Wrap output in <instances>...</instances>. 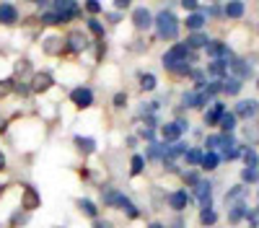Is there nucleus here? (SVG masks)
<instances>
[{
    "instance_id": "nucleus-60",
    "label": "nucleus",
    "mask_w": 259,
    "mask_h": 228,
    "mask_svg": "<svg viewBox=\"0 0 259 228\" xmlns=\"http://www.w3.org/2000/svg\"><path fill=\"white\" fill-rule=\"evenodd\" d=\"M8 130V124H6V119H0V132H6Z\"/></svg>"
},
{
    "instance_id": "nucleus-42",
    "label": "nucleus",
    "mask_w": 259,
    "mask_h": 228,
    "mask_svg": "<svg viewBox=\"0 0 259 228\" xmlns=\"http://www.w3.org/2000/svg\"><path fill=\"white\" fill-rule=\"evenodd\" d=\"M205 148H210V153H212L215 148H221V135H207V140H205Z\"/></svg>"
},
{
    "instance_id": "nucleus-61",
    "label": "nucleus",
    "mask_w": 259,
    "mask_h": 228,
    "mask_svg": "<svg viewBox=\"0 0 259 228\" xmlns=\"http://www.w3.org/2000/svg\"><path fill=\"white\" fill-rule=\"evenodd\" d=\"M3 192H6V184H0V197H3Z\"/></svg>"
},
{
    "instance_id": "nucleus-12",
    "label": "nucleus",
    "mask_w": 259,
    "mask_h": 228,
    "mask_svg": "<svg viewBox=\"0 0 259 228\" xmlns=\"http://www.w3.org/2000/svg\"><path fill=\"white\" fill-rule=\"evenodd\" d=\"M62 50H65V39H62V36H57V34H50V36H45V39H41V52H45V55H52V57H57V55H62Z\"/></svg>"
},
{
    "instance_id": "nucleus-59",
    "label": "nucleus",
    "mask_w": 259,
    "mask_h": 228,
    "mask_svg": "<svg viewBox=\"0 0 259 228\" xmlns=\"http://www.w3.org/2000/svg\"><path fill=\"white\" fill-rule=\"evenodd\" d=\"M148 228H166V225H163V223H158V220H153V223H150Z\"/></svg>"
},
{
    "instance_id": "nucleus-58",
    "label": "nucleus",
    "mask_w": 259,
    "mask_h": 228,
    "mask_svg": "<svg viewBox=\"0 0 259 228\" xmlns=\"http://www.w3.org/2000/svg\"><path fill=\"white\" fill-rule=\"evenodd\" d=\"M127 145H130V148H135V145H138V138L130 135V138H127Z\"/></svg>"
},
{
    "instance_id": "nucleus-17",
    "label": "nucleus",
    "mask_w": 259,
    "mask_h": 228,
    "mask_svg": "<svg viewBox=\"0 0 259 228\" xmlns=\"http://www.w3.org/2000/svg\"><path fill=\"white\" fill-rule=\"evenodd\" d=\"M223 112H226V104H223V101H215L212 107L205 112V124H207V127H215V124L221 122Z\"/></svg>"
},
{
    "instance_id": "nucleus-46",
    "label": "nucleus",
    "mask_w": 259,
    "mask_h": 228,
    "mask_svg": "<svg viewBox=\"0 0 259 228\" xmlns=\"http://www.w3.org/2000/svg\"><path fill=\"white\" fill-rule=\"evenodd\" d=\"M11 91H13V83H11L8 78H6V80H0V96H8Z\"/></svg>"
},
{
    "instance_id": "nucleus-8",
    "label": "nucleus",
    "mask_w": 259,
    "mask_h": 228,
    "mask_svg": "<svg viewBox=\"0 0 259 228\" xmlns=\"http://www.w3.org/2000/svg\"><path fill=\"white\" fill-rule=\"evenodd\" d=\"M127 200H130V197H127L124 192L114 190V187H101V202H104L106 207H122Z\"/></svg>"
},
{
    "instance_id": "nucleus-50",
    "label": "nucleus",
    "mask_w": 259,
    "mask_h": 228,
    "mask_svg": "<svg viewBox=\"0 0 259 228\" xmlns=\"http://www.w3.org/2000/svg\"><path fill=\"white\" fill-rule=\"evenodd\" d=\"M83 8L89 11V13H101V3H85Z\"/></svg>"
},
{
    "instance_id": "nucleus-31",
    "label": "nucleus",
    "mask_w": 259,
    "mask_h": 228,
    "mask_svg": "<svg viewBox=\"0 0 259 228\" xmlns=\"http://www.w3.org/2000/svg\"><path fill=\"white\" fill-rule=\"evenodd\" d=\"M215 223H218V213H215L212 207H207V210H200V225L210 228V225H215Z\"/></svg>"
},
{
    "instance_id": "nucleus-49",
    "label": "nucleus",
    "mask_w": 259,
    "mask_h": 228,
    "mask_svg": "<svg viewBox=\"0 0 259 228\" xmlns=\"http://www.w3.org/2000/svg\"><path fill=\"white\" fill-rule=\"evenodd\" d=\"M140 138H143V140H148V143H153L156 132H153V130H145V127H143V130H140Z\"/></svg>"
},
{
    "instance_id": "nucleus-36",
    "label": "nucleus",
    "mask_w": 259,
    "mask_h": 228,
    "mask_svg": "<svg viewBox=\"0 0 259 228\" xmlns=\"http://www.w3.org/2000/svg\"><path fill=\"white\" fill-rule=\"evenodd\" d=\"M41 24H47V26H57V24H62V21H60V16L52 11V8H47V13H41Z\"/></svg>"
},
{
    "instance_id": "nucleus-6",
    "label": "nucleus",
    "mask_w": 259,
    "mask_h": 228,
    "mask_svg": "<svg viewBox=\"0 0 259 228\" xmlns=\"http://www.w3.org/2000/svg\"><path fill=\"white\" fill-rule=\"evenodd\" d=\"M29 86H31L34 94H47V91L55 86V78H52V73H47V70H39V73L31 75Z\"/></svg>"
},
{
    "instance_id": "nucleus-2",
    "label": "nucleus",
    "mask_w": 259,
    "mask_h": 228,
    "mask_svg": "<svg viewBox=\"0 0 259 228\" xmlns=\"http://www.w3.org/2000/svg\"><path fill=\"white\" fill-rule=\"evenodd\" d=\"M153 24H156L158 39H163V41H174L179 36V18L171 13V11H161L153 18Z\"/></svg>"
},
{
    "instance_id": "nucleus-5",
    "label": "nucleus",
    "mask_w": 259,
    "mask_h": 228,
    "mask_svg": "<svg viewBox=\"0 0 259 228\" xmlns=\"http://www.w3.org/2000/svg\"><path fill=\"white\" fill-rule=\"evenodd\" d=\"M50 8H52V11L60 16V21H62V24H68V21L78 18V13H80L78 3H73V0H62V3H50Z\"/></svg>"
},
{
    "instance_id": "nucleus-13",
    "label": "nucleus",
    "mask_w": 259,
    "mask_h": 228,
    "mask_svg": "<svg viewBox=\"0 0 259 228\" xmlns=\"http://www.w3.org/2000/svg\"><path fill=\"white\" fill-rule=\"evenodd\" d=\"M228 68L236 73L233 78H236V80H241V83L249 80V75H251V65H249L244 57H231V60H228Z\"/></svg>"
},
{
    "instance_id": "nucleus-28",
    "label": "nucleus",
    "mask_w": 259,
    "mask_h": 228,
    "mask_svg": "<svg viewBox=\"0 0 259 228\" xmlns=\"http://www.w3.org/2000/svg\"><path fill=\"white\" fill-rule=\"evenodd\" d=\"M207 73L215 75L218 80L228 78V75H226V73H228V62H207Z\"/></svg>"
},
{
    "instance_id": "nucleus-11",
    "label": "nucleus",
    "mask_w": 259,
    "mask_h": 228,
    "mask_svg": "<svg viewBox=\"0 0 259 228\" xmlns=\"http://www.w3.org/2000/svg\"><path fill=\"white\" fill-rule=\"evenodd\" d=\"M166 202H168V207H171V210L182 213L184 207H189V205H192V195H189L187 190H177V192H171V195L166 197Z\"/></svg>"
},
{
    "instance_id": "nucleus-45",
    "label": "nucleus",
    "mask_w": 259,
    "mask_h": 228,
    "mask_svg": "<svg viewBox=\"0 0 259 228\" xmlns=\"http://www.w3.org/2000/svg\"><path fill=\"white\" fill-rule=\"evenodd\" d=\"M124 107H127V94L119 91V94L114 96V109H124Z\"/></svg>"
},
{
    "instance_id": "nucleus-21",
    "label": "nucleus",
    "mask_w": 259,
    "mask_h": 228,
    "mask_svg": "<svg viewBox=\"0 0 259 228\" xmlns=\"http://www.w3.org/2000/svg\"><path fill=\"white\" fill-rule=\"evenodd\" d=\"M207 41H210V36L202 34V31H197V34H189L184 44H187V50L192 52V50H205V47H207Z\"/></svg>"
},
{
    "instance_id": "nucleus-15",
    "label": "nucleus",
    "mask_w": 259,
    "mask_h": 228,
    "mask_svg": "<svg viewBox=\"0 0 259 228\" xmlns=\"http://www.w3.org/2000/svg\"><path fill=\"white\" fill-rule=\"evenodd\" d=\"M133 26H135L138 31H148L150 26H153V16H150L148 8H135V13H133Z\"/></svg>"
},
{
    "instance_id": "nucleus-10",
    "label": "nucleus",
    "mask_w": 259,
    "mask_h": 228,
    "mask_svg": "<svg viewBox=\"0 0 259 228\" xmlns=\"http://www.w3.org/2000/svg\"><path fill=\"white\" fill-rule=\"evenodd\" d=\"M21 190H24V197H21V207H24V213H31V210H36V207L41 205V197H39V192L34 190L31 184H24Z\"/></svg>"
},
{
    "instance_id": "nucleus-14",
    "label": "nucleus",
    "mask_w": 259,
    "mask_h": 228,
    "mask_svg": "<svg viewBox=\"0 0 259 228\" xmlns=\"http://www.w3.org/2000/svg\"><path fill=\"white\" fill-rule=\"evenodd\" d=\"M233 117L236 119H254L256 117V99H244V101H239L236 104V112H233Z\"/></svg>"
},
{
    "instance_id": "nucleus-55",
    "label": "nucleus",
    "mask_w": 259,
    "mask_h": 228,
    "mask_svg": "<svg viewBox=\"0 0 259 228\" xmlns=\"http://www.w3.org/2000/svg\"><path fill=\"white\" fill-rule=\"evenodd\" d=\"M114 8H119V11H127V8H130V3H127V0H117V3H114Z\"/></svg>"
},
{
    "instance_id": "nucleus-1",
    "label": "nucleus",
    "mask_w": 259,
    "mask_h": 228,
    "mask_svg": "<svg viewBox=\"0 0 259 228\" xmlns=\"http://www.w3.org/2000/svg\"><path fill=\"white\" fill-rule=\"evenodd\" d=\"M194 60H197V57L187 50L184 41H177V44L161 57L163 68H166L168 73H174V75H187V73L192 70V62H194Z\"/></svg>"
},
{
    "instance_id": "nucleus-37",
    "label": "nucleus",
    "mask_w": 259,
    "mask_h": 228,
    "mask_svg": "<svg viewBox=\"0 0 259 228\" xmlns=\"http://www.w3.org/2000/svg\"><path fill=\"white\" fill-rule=\"evenodd\" d=\"M122 210H124V215L130 218V220H135V218H140V210L135 207V202L133 200H127L124 205H122Z\"/></svg>"
},
{
    "instance_id": "nucleus-51",
    "label": "nucleus",
    "mask_w": 259,
    "mask_h": 228,
    "mask_svg": "<svg viewBox=\"0 0 259 228\" xmlns=\"http://www.w3.org/2000/svg\"><path fill=\"white\" fill-rule=\"evenodd\" d=\"M6 169H8V156L0 151V171H6Z\"/></svg>"
},
{
    "instance_id": "nucleus-40",
    "label": "nucleus",
    "mask_w": 259,
    "mask_h": 228,
    "mask_svg": "<svg viewBox=\"0 0 259 228\" xmlns=\"http://www.w3.org/2000/svg\"><path fill=\"white\" fill-rule=\"evenodd\" d=\"M244 161H246V169H256V151L244 148Z\"/></svg>"
},
{
    "instance_id": "nucleus-41",
    "label": "nucleus",
    "mask_w": 259,
    "mask_h": 228,
    "mask_svg": "<svg viewBox=\"0 0 259 228\" xmlns=\"http://www.w3.org/2000/svg\"><path fill=\"white\" fill-rule=\"evenodd\" d=\"M241 179H244V187L256 184V169H244V171H241Z\"/></svg>"
},
{
    "instance_id": "nucleus-33",
    "label": "nucleus",
    "mask_w": 259,
    "mask_h": 228,
    "mask_svg": "<svg viewBox=\"0 0 259 228\" xmlns=\"http://www.w3.org/2000/svg\"><path fill=\"white\" fill-rule=\"evenodd\" d=\"M156 86H158V80L153 73H140V88L143 91H153Z\"/></svg>"
},
{
    "instance_id": "nucleus-25",
    "label": "nucleus",
    "mask_w": 259,
    "mask_h": 228,
    "mask_svg": "<svg viewBox=\"0 0 259 228\" xmlns=\"http://www.w3.org/2000/svg\"><path fill=\"white\" fill-rule=\"evenodd\" d=\"M241 86H244V83L236 80V78H223V80H221V91H223L226 96H236V94L241 91Z\"/></svg>"
},
{
    "instance_id": "nucleus-18",
    "label": "nucleus",
    "mask_w": 259,
    "mask_h": 228,
    "mask_svg": "<svg viewBox=\"0 0 259 228\" xmlns=\"http://www.w3.org/2000/svg\"><path fill=\"white\" fill-rule=\"evenodd\" d=\"M205 24H207V16H205V13H192V16H187V21H184V26H187L192 34L202 31Z\"/></svg>"
},
{
    "instance_id": "nucleus-7",
    "label": "nucleus",
    "mask_w": 259,
    "mask_h": 228,
    "mask_svg": "<svg viewBox=\"0 0 259 228\" xmlns=\"http://www.w3.org/2000/svg\"><path fill=\"white\" fill-rule=\"evenodd\" d=\"M70 101H73V107H78V109H89L94 104V91L89 86H78V88L70 91Z\"/></svg>"
},
{
    "instance_id": "nucleus-38",
    "label": "nucleus",
    "mask_w": 259,
    "mask_h": 228,
    "mask_svg": "<svg viewBox=\"0 0 259 228\" xmlns=\"http://www.w3.org/2000/svg\"><path fill=\"white\" fill-rule=\"evenodd\" d=\"M182 176H184V184H189V187H192V190H194V187H197V181H200V171H194V169H189V171H184Z\"/></svg>"
},
{
    "instance_id": "nucleus-56",
    "label": "nucleus",
    "mask_w": 259,
    "mask_h": 228,
    "mask_svg": "<svg viewBox=\"0 0 259 228\" xmlns=\"http://www.w3.org/2000/svg\"><path fill=\"white\" fill-rule=\"evenodd\" d=\"M94 228H112V223H109V220H96Z\"/></svg>"
},
{
    "instance_id": "nucleus-30",
    "label": "nucleus",
    "mask_w": 259,
    "mask_h": 228,
    "mask_svg": "<svg viewBox=\"0 0 259 228\" xmlns=\"http://www.w3.org/2000/svg\"><path fill=\"white\" fill-rule=\"evenodd\" d=\"M236 122H239V119L233 117V112H223V117H221V122H218V124L223 127V132H228V135H231V132L236 130Z\"/></svg>"
},
{
    "instance_id": "nucleus-43",
    "label": "nucleus",
    "mask_w": 259,
    "mask_h": 228,
    "mask_svg": "<svg viewBox=\"0 0 259 228\" xmlns=\"http://www.w3.org/2000/svg\"><path fill=\"white\" fill-rule=\"evenodd\" d=\"M244 218L249 220V228H256V220H259V215H256V210H254V207H249Z\"/></svg>"
},
{
    "instance_id": "nucleus-53",
    "label": "nucleus",
    "mask_w": 259,
    "mask_h": 228,
    "mask_svg": "<svg viewBox=\"0 0 259 228\" xmlns=\"http://www.w3.org/2000/svg\"><path fill=\"white\" fill-rule=\"evenodd\" d=\"M184 8H187V11H192V13H197L200 3H194V0H189V3H184Z\"/></svg>"
},
{
    "instance_id": "nucleus-44",
    "label": "nucleus",
    "mask_w": 259,
    "mask_h": 228,
    "mask_svg": "<svg viewBox=\"0 0 259 228\" xmlns=\"http://www.w3.org/2000/svg\"><path fill=\"white\" fill-rule=\"evenodd\" d=\"M13 88H16L18 96H29V94H31V86H29V83H16Z\"/></svg>"
},
{
    "instance_id": "nucleus-16",
    "label": "nucleus",
    "mask_w": 259,
    "mask_h": 228,
    "mask_svg": "<svg viewBox=\"0 0 259 228\" xmlns=\"http://www.w3.org/2000/svg\"><path fill=\"white\" fill-rule=\"evenodd\" d=\"M18 21V8L13 3H0V24L3 26H13Z\"/></svg>"
},
{
    "instance_id": "nucleus-23",
    "label": "nucleus",
    "mask_w": 259,
    "mask_h": 228,
    "mask_svg": "<svg viewBox=\"0 0 259 228\" xmlns=\"http://www.w3.org/2000/svg\"><path fill=\"white\" fill-rule=\"evenodd\" d=\"M75 148L83 153V156H91L94 151H96V140L94 138H89V135H75Z\"/></svg>"
},
{
    "instance_id": "nucleus-22",
    "label": "nucleus",
    "mask_w": 259,
    "mask_h": 228,
    "mask_svg": "<svg viewBox=\"0 0 259 228\" xmlns=\"http://www.w3.org/2000/svg\"><path fill=\"white\" fill-rule=\"evenodd\" d=\"M244 13H246V6H244V3H226V6H223V16L231 18V21L244 18Z\"/></svg>"
},
{
    "instance_id": "nucleus-24",
    "label": "nucleus",
    "mask_w": 259,
    "mask_h": 228,
    "mask_svg": "<svg viewBox=\"0 0 259 228\" xmlns=\"http://www.w3.org/2000/svg\"><path fill=\"white\" fill-rule=\"evenodd\" d=\"M166 145H168V143H156V140H153V143L148 145V151H145V156H143V158H145V161L163 158V153H166Z\"/></svg>"
},
{
    "instance_id": "nucleus-19",
    "label": "nucleus",
    "mask_w": 259,
    "mask_h": 228,
    "mask_svg": "<svg viewBox=\"0 0 259 228\" xmlns=\"http://www.w3.org/2000/svg\"><path fill=\"white\" fill-rule=\"evenodd\" d=\"M75 205H78V210L85 215V218H99V207H96V202L94 200H89V197H80V200H75Z\"/></svg>"
},
{
    "instance_id": "nucleus-57",
    "label": "nucleus",
    "mask_w": 259,
    "mask_h": 228,
    "mask_svg": "<svg viewBox=\"0 0 259 228\" xmlns=\"http://www.w3.org/2000/svg\"><path fill=\"white\" fill-rule=\"evenodd\" d=\"M109 21H112V24H119L122 16H119V13H112V16H109Z\"/></svg>"
},
{
    "instance_id": "nucleus-26",
    "label": "nucleus",
    "mask_w": 259,
    "mask_h": 228,
    "mask_svg": "<svg viewBox=\"0 0 259 228\" xmlns=\"http://www.w3.org/2000/svg\"><path fill=\"white\" fill-rule=\"evenodd\" d=\"M161 135L166 138V143H177L182 138V132H179V127H177L174 122H166L163 127H161Z\"/></svg>"
},
{
    "instance_id": "nucleus-27",
    "label": "nucleus",
    "mask_w": 259,
    "mask_h": 228,
    "mask_svg": "<svg viewBox=\"0 0 259 228\" xmlns=\"http://www.w3.org/2000/svg\"><path fill=\"white\" fill-rule=\"evenodd\" d=\"M200 166H202L205 171H215V169L221 166V156H218V153H202Z\"/></svg>"
},
{
    "instance_id": "nucleus-52",
    "label": "nucleus",
    "mask_w": 259,
    "mask_h": 228,
    "mask_svg": "<svg viewBox=\"0 0 259 228\" xmlns=\"http://www.w3.org/2000/svg\"><path fill=\"white\" fill-rule=\"evenodd\" d=\"M210 13H212L215 18H221V16H223V8H221L218 3H215V6H210Z\"/></svg>"
},
{
    "instance_id": "nucleus-48",
    "label": "nucleus",
    "mask_w": 259,
    "mask_h": 228,
    "mask_svg": "<svg viewBox=\"0 0 259 228\" xmlns=\"http://www.w3.org/2000/svg\"><path fill=\"white\" fill-rule=\"evenodd\" d=\"M239 153H241V148L236 145V148H228V151H223V158H228V161H231V158H236Z\"/></svg>"
},
{
    "instance_id": "nucleus-47",
    "label": "nucleus",
    "mask_w": 259,
    "mask_h": 228,
    "mask_svg": "<svg viewBox=\"0 0 259 228\" xmlns=\"http://www.w3.org/2000/svg\"><path fill=\"white\" fill-rule=\"evenodd\" d=\"M163 169H166L168 174H177V171H179V169H177V163H174V161H168V158H163Z\"/></svg>"
},
{
    "instance_id": "nucleus-39",
    "label": "nucleus",
    "mask_w": 259,
    "mask_h": 228,
    "mask_svg": "<svg viewBox=\"0 0 259 228\" xmlns=\"http://www.w3.org/2000/svg\"><path fill=\"white\" fill-rule=\"evenodd\" d=\"M24 223H29V213H24V210H16L13 215H11V225H24Z\"/></svg>"
},
{
    "instance_id": "nucleus-9",
    "label": "nucleus",
    "mask_w": 259,
    "mask_h": 228,
    "mask_svg": "<svg viewBox=\"0 0 259 228\" xmlns=\"http://www.w3.org/2000/svg\"><path fill=\"white\" fill-rule=\"evenodd\" d=\"M194 197L200 200V207H202V210L212 207V181L200 179V181H197V187H194Z\"/></svg>"
},
{
    "instance_id": "nucleus-20",
    "label": "nucleus",
    "mask_w": 259,
    "mask_h": 228,
    "mask_svg": "<svg viewBox=\"0 0 259 228\" xmlns=\"http://www.w3.org/2000/svg\"><path fill=\"white\" fill-rule=\"evenodd\" d=\"M246 210H249V205H246L244 200L231 202V205H228V220H231V223H239V220L246 215Z\"/></svg>"
},
{
    "instance_id": "nucleus-4",
    "label": "nucleus",
    "mask_w": 259,
    "mask_h": 228,
    "mask_svg": "<svg viewBox=\"0 0 259 228\" xmlns=\"http://www.w3.org/2000/svg\"><path fill=\"white\" fill-rule=\"evenodd\" d=\"M89 44H91V41H89V36H85L83 31H70L68 36H65V50H68V52H73V55H83L85 50H89Z\"/></svg>"
},
{
    "instance_id": "nucleus-29",
    "label": "nucleus",
    "mask_w": 259,
    "mask_h": 228,
    "mask_svg": "<svg viewBox=\"0 0 259 228\" xmlns=\"http://www.w3.org/2000/svg\"><path fill=\"white\" fill-rule=\"evenodd\" d=\"M249 195V187H244V184H239V187H231V190L226 192V202L231 205L233 200H239V197H246Z\"/></svg>"
},
{
    "instance_id": "nucleus-35",
    "label": "nucleus",
    "mask_w": 259,
    "mask_h": 228,
    "mask_svg": "<svg viewBox=\"0 0 259 228\" xmlns=\"http://www.w3.org/2000/svg\"><path fill=\"white\" fill-rule=\"evenodd\" d=\"M130 163H133V166H130V174L140 176L143 169H145V158H143V156H133V161H130Z\"/></svg>"
},
{
    "instance_id": "nucleus-34",
    "label": "nucleus",
    "mask_w": 259,
    "mask_h": 228,
    "mask_svg": "<svg viewBox=\"0 0 259 228\" xmlns=\"http://www.w3.org/2000/svg\"><path fill=\"white\" fill-rule=\"evenodd\" d=\"M85 26H89V31H91L96 39H104V24H101V21L89 18V21H85Z\"/></svg>"
},
{
    "instance_id": "nucleus-32",
    "label": "nucleus",
    "mask_w": 259,
    "mask_h": 228,
    "mask_svg": "<svg viewBox=\"0 0 259 228\" xmlns=\"http://www.w3.org/2000/svg\"><path fill=\"white\" fill-rule=\"evenodd\" d=\"M184 161H187V166H200V161H202V151L200 148H187V153H184Z\"/></svg>"
},
{
    "instance_id": "nucleus-54",
    "label": "nucleus",
    "mask_w": 259,
    "mask_h": 228,
    "mask_svg": "<svg viewBox=\"0 0 259 228\" xmlns=\"http://www.w3.org/2000/svg\"><path fill=\"white\" fill-rule=\"evenodd\" d=\"M171 228H187L184 218H174V223H171Z\"/></svg>"
},
{
    "instance_id": "nucleus-3",
    "label": "nucleus",
    "mask_w": 259,
    "mask_h": 228,
    "mask_svg": "<svg viewBox=\"0 0 259 228\" xmlns=\"http://www.w3.org/2000/svg\"><path fill=\"white\" fill-rule=\"evenodd\" d=\"M205 52H207V57L212 60V62H228L233 55H231V47L226 44V41H221V39H210L207 41V47H205Z\"/></svg>"
}]
</instances>
